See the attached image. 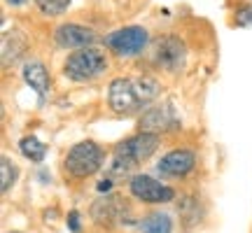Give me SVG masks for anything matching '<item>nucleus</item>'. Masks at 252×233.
<instances>
[{"instance_id": "1", "label": "nucleus", "mask_w": 252, "mask_h": 233, "mask_svg": "<svg viewBox=\"0 0 252 233\" xmlns=\"http://www.w3.org/2000/svg\"><path fill=\"white\" fill-rule=\"evenodd\" d=\"M159 91L161 87L154 77H117L108 87V105L112 112L128 116L150 108Z\"/></svg>"}, {"instance_id": "2", "label": "nucleus", "mask_w": 252, "mask_h": 233, "mask_svg": "<svg viewBox=\"0 0 252 233\" xmlns=\"http://www.w3.org/2000/svg\"><path fill=\"white\" fill-rule=\"evenodd\" d=\"M159 147V135L157 133H140L126 138L124 143H119L115 147V154H112V168L117 173H126L135 168L138 163L147 161Z\"/></svg>"}, {"instance_id": "3", "label": "nucleus", "mask_w": 252, "mask_h": 233, "mask_svg": "<svg viewBox=\"0 0 252 233\" xmlns=\"http://www.w3.org/2000/svg\"><path fill=\"white\" fill-rule=\"evenodd\" d=\"M108 70V56L98 47L72 52L63 63V75L72 82H91Z\"/></svg>"}, {"instance_id": "4", "label": "nucleus", "mask_w": 252, "mask_h": 233, "mask_svg": "<svg viewBox=\"0 0 252 233\" xmlns=\"http://www.w3.org/2000/svg\"><path fill=\"white\" fill-rule=\"evenodd\" d=\"M100 166H103V152H100L98 145L91 143V140L72 145L70 152L65 154V159H63L65 173L77 179L91 177L94 173L100 171Z\"/></svg>"}, {"instance_id": "5", "label": "nucleus", "mask_w": 252, "mask_h": 233, "mask_svg": "<svg viewBox=\"0 0 252 233\" xmlns=\"http://www.w3.org/2000/svg\"><path fill=\"white\" fill-rule=\"evenodd\" d=\"M150 42V33L143 26H124L105 35V47L117 56H138Z\"/></svg>"}, {"instance_id": "6", "label": "nucleus", "mask_w": 252, "mask_h": 233, "mask_svg": "<svg viewBox=\"0 0 252 233\" xmlns=\"http://www.w3.org/2000/svg\"><path fill=\"white\" fill-rule=\"evenodd\" d=\"M128 191L143 203H171L175 198V191L152 175H133L128 182Z\"/></svg>"}, {"instance_id": "7", "label": "nucleus", "mask_w": 252, "mask_h": 233, "mask_svg": "<svg viewBox=\"0 0 252 233\" xmlns=\"http://www.w3.org/2000/svg\"><path fill=\"white\" fill-rule=\"evenodd\" d=\"M185 58H187V47H185V42L180 37L175 35L161 37L157 42V47H154V61H157V65H161L163 70L168 72L180 70L185 65Z\"/></svg>"}, {"instance_id": "8", "label": "nucleus", "mask_w": 252, "mask_h": 233, "mask_svg": "<svg viewBox=\"0 0 252 233\" xmlns=\"http://www.w3.org/2000/svg\"><path fill=\"white\" fill-rule=\"evenodd\" d=\"M56 45L63 47V49H87V47H94L96 42V33L91 28L82 26V24H61L56 28Z\"/></svg>"}, {"instance_id": "9", "label": "nucleus", "mask_w": 252, "mask_h": 233, "mask_svg": "<svg viewBox=\"0 0 252 233\" xmlns=\"http://www.w3.org/2000/svg\"><path fill=\"white\" fill-rule=\"evenodd\" d=\"M196 166V156L189 149H173L166 156H161V161L157 163V171L166 175V177H185L187 173L194 171Z\"/></svg>"}, {"instance_id": "10", "label": "nucleus", "mask_w": 252, "mask_h": 233, "mask_svg": "<svg viewBox=\"0 0 252 233\" xmlns=\"http://www.w3.org/2000/svg\"><path fill=\"white\" fill-rule=\"evenodd\" d=\"M178 119L173 115L171 105H157V108H147V112L140 119V131L145 133H159V131H168L175 128Z\"/></svg>"}, {"instance_id": "11", "label": "nucleus", "mask_w": 252, "mask_h": 233, "mask_svg": "<svg viewBox=\"0 0 252 233\" xmlns=\"http://www.w3.org/2000/svg\"><path fill=\"white\" fill-rule=\"evenodd\" d=\"M21 75H24V82L35 91L37 98H40V103H42V100L47 98V93H49V87H52V80H49L47 68L40 61H28V63H24Z\"/></svg>"}, {"instance_id": "12", "label": "nucleus", "mask_w": 252, "mask_h": 233, "mask_svg": "<svg viewBox=\"0 0 252 233\" xmlns=\"http://www.w3.org/2000/svg\"><path fill=\"white\" fill-rule=\"evenodd\" d=\"M140 233H173V222L163 212H152L143 217L140 222Z\"/></svg>"}, {"instance_id": "13", "label": "nucleus", "mask_w": 252, "mask_h": 233, "mask_svg": "<svg viewBox=\"0 0 252 233\" xmlns=\"http://www.w3.org/2000/svg\"><path fill=\"white\" fill-rule=\"evenodd\" d=\"M19 149H21V154H24L26 159H31V161H35V163L42 161V159H45V154H47V147L37 140L35 135H26V138H21V140H19Z\"/></svg>"}, {"instance_id": "14", "label": "nucleus", "mask_w": 252, "mask_h": 233, "mask_svg": "<svg viewBox=\"0 0 252 233\" xmlns=\"http://www.w3.org/2000/svg\"><path fill=\"white\" fill-rule=\"evenodd\" d=\"M35 5L40 7L42 14H47V17H56V14H61V12L68 9L70 0H35Z\"/></svg>"}, {"instance_id": "15", "label": "nucleus", "mask_w": 252, "mask_h": 233, "mask_svg": "<svg viewBox=\"0 0 252 233\" xmlns=\"http://www.w3.org/2000/svg\"><path fill=\"white\" fill-rule=\"evenodd\" d=\"M0 173H2V194H7L9 187L14 184V179H17V168L12 166V161H9L7 156H2L0 159Z\"/></svg>"}, {"instance_id": "16", "label": "nucleus", "mask_w": 252, "mask_h": 233, "mask_svg": "<svg viewBox=\"0 0 252 233\" xmlns=\"http://www.w3.org/2000/svg\"><path fill=\"white\" fill-rule=\"evenodd\" d=\"M70 226H72V231L80 229V224H77V212H70Z\"/></svg>"}, {"instance_id": "17", "label": "nucleus", "mask_w": 252, "mask_h": 233, "mask_svg": "<svg viewBox=\"0 0 252 233\" xmlns=\"http://www.w3.org/2000/svg\"><path fill=\"white\" fill-rule=\"evenodd\" d=\"M7 5H12V7H21V5H26L28 0H5Z\"/></svg>"}, {"instance_id": "18", "label": "nucleus", "mask_w": 252, "mask_h": 233, "mask_svg": "<svg viewBox=\"0 0 252 233\" xmlns=\"http://www.w3.org/2000/svg\"><path fill=\"white\" fill-rule=\"evenodd\" d=\"M9 233H19V231H9Z\"/></svg>"}]
</instances>
